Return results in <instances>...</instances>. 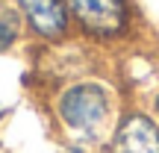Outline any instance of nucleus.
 Wrapping results in <instances>:
<instances>
[{
    "instance_id": "obj_7",
    "label": "nucleus",
    "mask_w": 159,
    "mask_h": 153,
    "mask_svg": "<svg viewBox=\"0 0 159 153\" xmlns=\"http://www.w3.org/2000/svg\"><path fill=\"white\" fill-rule=\"evenodd\" d=\"M0 6H3V0H0Z\"/></svg>"
},
{
    "instance_id": "obj_6",
    "label": "nucleus",
    "mask_w": 159,
    "mask_h": 153,
    "mask_svg": "<svg viewBox=\"0 0 159 153\" xmlns=\"http://www.w3.org/2000/svg\"><path fill=\"white\" fill-rule=\"evenodd\" d=\"M153 118L159 121V88H156V94H153Z\"/></svg>"
},
{
    "instance_id": "obj_2",
    "label": "nucleus",
    "mask_w": 159,
    "mask_h": 153,
    "mask_svg": "<svg viewBox=\"0 0 159 153\" xmlns=\"http://www.w3.org/2000/svg\"><path fill=\"white\" fill-rule=\"evenodd\" d=\"M71 21L91 41H118L133 27L130 0H65Z\"/></svg>"
},
{
    "instance_id": "obj_3",
    "label": "nucleus",
    "mask_w": 159,
    "mask_h": 153,
    "mask_svg": "<svg viewBox=\"0 0 159 153\" xmlns=\"http://www.w3.org/2000/svg\"><path fill=\"white\" fill-rule=\"evenodd\" d=\"M24 27L44 44H62L74 33V21L65 0H15Z\"/></svg>"
},
{
    "instance_id": "obj_1",
    "label": "nucleus",
    "mask_w": 159,
    "mask_h": 153,
    "mask_svg": "<svg viewBox=\"0 0 159 153\" xmlns=\"http://www.w3.org/2000/svg\"><path fill=\"white\" fill-rule=\"evenodd\" d=\"M53 118L74 144L91 147L106 142L115 127V97L100 79H74L53 97Z\"/></svg>"
},
{
    "instance_id": "obj_4",
    "label": "nucleus",
    "mask_w": 159,
    "mask_h": 153,
    "mask_svg": "<svg viewBox=\"0 0 159 153\" xmlns=\"http://www.w3.org/2000/svg\"><path fill=\"white\" fill-rule=\"evenodd\" d=\"M103 153H159V121L142 109L118 115Z\"/></svg>"
},
{
    "instance_id": "obj_5",
    "label": "nucleus",
    "mask_w": 159,
    "mask_h": 153,
    "mask_svg": "<svg viewBox=\"0 0 159 153\" xmlns=\"http://www.w3.org/2000/svg\"><path fill=\"white\" fill-rule=\"evenodd\" d=\"M24 35V21L15 9L0 6V53H9Z\"/></svg>"
}]
</instances>
